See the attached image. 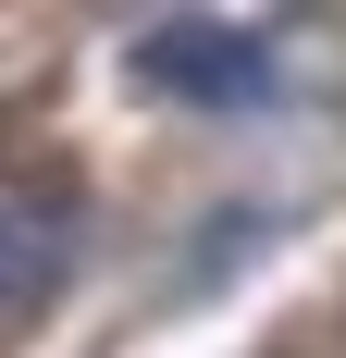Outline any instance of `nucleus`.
I'll return each mask as SVG.
<instances>
[{"label":"nucleus","mask_w":346,"mask_h":358,"mask_svg":"<svg viewBox=\"0 0 346 358\" xmlns=\"http://www.w3.org/2000/svg\"><path fill=\"white\" fill-rule=\"evenodd\" d=\"M124 87L173 111H260L272 99V25L247 13H161L124 37Z\"/></svg>","instance_id":"obj_1"},{"label":"nucleus","mask_w":346,"mask_h":358,"mask_svg":"<svg viewBox=\"0 0 346 358\" xmlns=\"http://www.w3.org/2000/svg\"><path fill=\"white\" fill-rule=\"evenodd\" d=\"M62 272H74V185L0 173V309H37Z\"/></svg>","instance_id":"obj_2"}]
</instances>
